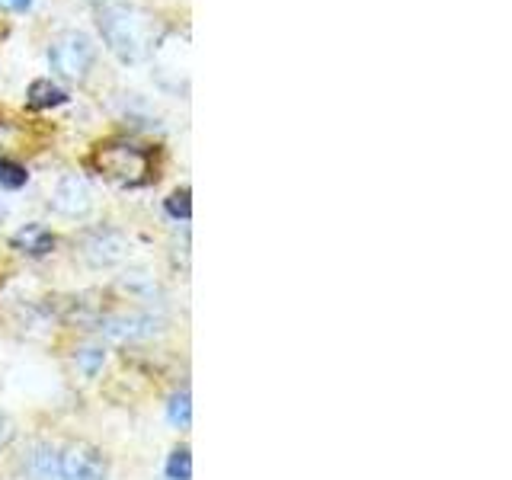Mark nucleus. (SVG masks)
<instances>
[{
  "label": "nucleus",
  "instance_id": "nucleus-10",
  "mask_svg": "<svg viewBox=\"0 0 512 480\" xmlns=\"http://www.w3.org/2000/svg\"><path fill=\"white\" fill-rule=\"evenodd\" d=\"M68 103V93H64L58 84H52L48 77H39V80H32L29 90H26V106L29 109H55V106H64Z\"/></svg>",
  "mask_w": 512,
  "mask_h": 480
},
{
  "label": "nucleus",
  "instance_id": "nucleus-14",
  "mask_svg": "<svg viewBox=\"0 0 512 480\" xmlns=\"http://www.w3.org/2000/svg\"><path fill=\"white\" fill-rule=\"evenodd\" d=\"M167 212L173 218H180V221H189L192 218V202H189V189H176L170 192V199H167Z\"/></svg>",
  "mask_w": 512,
  "mask_h": 480
},
{
  "label": "nucleus",
  "instance_id": "nucleus-1",
  "mask_svg": "<svg viewBox=\"0 0 512 480\" xmlns=\"http://www.w3.org/2000/svg\"><path fill=\"white\" fill-rule=\"evenodd\" d=\"M100 36L122 64H141L154 52V20L135 4H109L100 10Z\"/></svg>",
  "mask_w": 512,
  "mask_h": 480
},
{
  "label": "nucleus",
  "instance_id": "nucleus-2",
  "mask_svg": "<svg viewBox=\"0 0 512 480\" xmlns=\"http://www.w3.org/2000/svg\"><path fill=\"white\" fill-rule=\"evenodd\" d=\"M93 164L109 183H116L122 189H138L144 183H151V154L138 148L132 141H109L100 144L93 154Z\"/></svg>",
  "mask_w": 512,
  "mask_h": 480
},
{
  "label": "nucleus",
  "instance_id": "nucleus-12",
  "mask_svg": "<svg viewBox=\"0 0 512 480\" xmlns=\"http://www.w3.org/2000/svg\"><path fill=\"white\" fill-rule=\"evenodd\" d=\"M29 183V170L10 157H0V189H23Z\"/></svg>",
  "mask_w": 512,
  "mask_h": 480
},
{
  "label": "nucleus",
  "instance_id": "nucleus-13",
  "mask_svg": "<svg viewBox=\"0 0 512 480\" xmlns=\"http://www.w3.org/2000/svg\"><path fill=\"white\" fill-rule=\"evenodd\" d=\"M167 480H192V455H189V445L173 448V455L167 461Z\"/></svg>",
  "mask_w": 512,
  "mask_h": 480
},
{
  "label": "nucleus",
  "instance_id": "nucleus-7",
  "mask_svg": "<svg viewBox=\"0 0 512 480\" xmlns=\"http://www.w3.org/2000/svg\"><path fill=\"white\" fill-rule=\"evenodd\" d=\"M164 320L154 314H116L103 320V330L112 340H151L154 333H160Z\"/></svg>",
  "mask_w": 512,
  "mask_h": 480
},
{
  "label": "nucleus",
  "instance_id": "nucleus-8",
  "mask_svg": "<svg viewBox=\"0 0 512 480\" xmlns=\"http://www.w3.org/2000/svg\"><path fill=\"white\" fill-rule=\"evenodd\" d=\"M10 244H13V250H20V253L45 256V253H52V250H55V234L48 231L45 224L32 221V224H23V228L10 237Z\"/></svg>",
  "mask_w": 512,
  "mask_h": 480
},
{
  "label": "nucleus",
  "instance_id": "nucleus-4",
  "mask_svg": "<svg viewBox=\"0 0 512 480\" xmlns=\"http://www.w3.org/2000/svg\"><path fill=\"white\" fill-rule=\"evenodd\" d=\"M58 480H109V468L100 448L71 442L58 452Z\"/></svg>",
  "mask_w": 512,
  "mask_h": 480
},
{
  "label": "nucleus",
  "instance_id": "nucleus-6",
  "mask_svg": "<svg viewBox=\"0 0 512 480\" xmlns=\"http://www.w3.org/2000/svg\"><path fill=\"white\" fill-rule=\"evenodd\" d=\"M84 256H87V263L96 266V269L116 266V263H122L125 256H128V240H125V234H119V231L100 228V231H93V234L84 240Z\"/></svg>",
  "mask_w": 512,
  "mask_h": 480
},
{
  "label": "nucleus",
  "instance_id": "nucleus-3",
  "mask_svg": "<svg viewBox=\"0 0 512 480\" xmlns=\"http://www.w3.org/2000/svg\"><path fill=\"white\" fill-rule=\"evenodd\" d=\"M48 64L64 80H84L96 64V45L87 32L68 29L48 45Z\"/></svg>",
  "mask_w": 512,
  "mask_h": 480
},
{
  "label": "nucleus",
  "instance_id": "nucleus-15",
  "mask_svg": "<svg viewBox=\"0 0 512 480\" xmlns=\"http://www.w3.org/2000/svg\"><path fill=\"white\" fill-rule=\"evenodd\" d=\"M103 349H84V352H80V356H77V362H80V368H84V375H96V372H100V365H103Z\"/></svg>",
  "mask_w": 512,
  "mask_h": 480
},
{
  "label": "nucleus",
  "instance_id": "nucleus-16",
  "mask_svg": "<svg viewBox=\"0 0 512 480\" xmlns=\"http://www.w3.org/2000/svg\"><path fill=\"white\" fill-rule=\"evenodd\" d=\"M13 436H16V426H13L10 416L0 410V448H7L13 442Z\"/></svg>",
  "mask_w": 512,
  "mask_h": 480
},
{
  "label": "nucleus",
  "instance_id": "nucleus-9",
  "mask_svg": "<svg viewBox=\"0 0 512 480\" xmlns=\"http://www.w3.org/2000/svg\"><path fill=\"white\" fill-rule=\"evenodd\" d=\"M23 471L29 480H58V448L52 445H32L23 461Z\"/></svg>",
  "mask_w": 512,
  "mask_h": 480
},
{
  "label": "nucleus",
  "instance_id": "nucleus-11",
  "mask_svg": "<svg viewBox=\"0 0 512 480\" xmlns=\"http://www.w3.org/2000/svg\"><path fill=\"white\" fill-rule=\"evenodd\" d=\"M167 420L173 423V426H180V429H186L189 423H192V400H189V391L183 388V391H176L173 397H170V404H167Z\"/></svg>",
  "mask_w": 512,
  "mask_h": 480
},
{
  "label": "nucleus",
  "instance_id": "nucleus-5",
  "mask_svg": "<svg viewBox=\"0 0 512 480\" xmlns=\"http://www.w3.org/2000/svg\"><path fill=\"white\" fill-rule=\"evenodd\" d=\"M61 218H87L93 212V189L80 173H64L52 189V202Z\"/></svg>",
  "mask_w": 512,
  "mask_h": 480
},
{
  "label": "nucleus",
  "instance_id": "nucleus-17",
  "mask_svg": "<svg viewBox=\"0 0 512 480\" xmlns=\"http://www.w3.org/2000/svg\"><path fill=\"white\" fill-rule=\"evenodd\" d=\"M32 7V0H0V10L7 13H26Z\"/></svg>",
  "mask_w": 512,
  "mask_h": 480
}]
</instances>
